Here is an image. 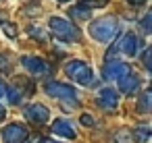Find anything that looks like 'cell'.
Here are the masks:
<instances>
[{"label":"cell","mask_w":152,"mask_h":143,"mask_svg":"<svg viewBox=\"0 0 152 143\" xmlns=\"http://www.w3.org/2000/svg\"><path fill=\"white\" fill-rule=\"evenodd\" d=\"M4 95H7V85H4L2 81H0V100H2Z\"/></svg>","instance_id":"603a6c76"},{"label":"cell","mask_w":152,"mask_h":143,"mask_svg":"<svg viewBox=\"0 0 152 143\" xmlns=\"http://www.w3.org/2000/svg\"><path fill=\"white\" fill-rule=\"evenodd\" d=\"M50 31L54 38L63 40V42H77L79 40V29L63 17H52L50 19Z\"/></svg>","instance_id":"7a4b0ae2"},{"label":"cell","mask_w":152,"mask_h":143,"mask_svg":"<svg viewBox=\"0 0 152 143\" xmlns=\"http://www.w3.org/2000/svg\"><path fill=\"white\" fill-rule=\"evenodd\" d=\"M144 64H146V69H150V50H146V54H144Z\"/></svg>","instance_id":"7402d4cb"},{"label":"cell","mask_w":152,"mask_h":143,"mask_svg":"<svg viewBox=\"0 0 152 143\" xmlns=\"http://www.w3.org/2000/svg\"><path fill=\"white\" fill-rule=\"evenodd\" d=\"M117 33H119V21L115 17H104L90 25V35L102 44H108L110 40H115Z\"/></svg>","instance_id":"6da1fadb"},{"label":"cell","mask_w":152,"mask_h":143,"mask_svg":"<svg viewBox=\"0 0 152 143\" xmlns=\"http://www.w3.org/2000/svg\"><path fill=\"white\" fill-rule=\"evenodd\" d=\"M52 135H58L65 139H75V129L69 122V118H58L52 122Z\"/></svg>","instance_id":"8fae6325"},{"label":"cell","mask_w":152,"mask_h":143,"mask_svg":"<svg viewBox=\"0 0 152 143\" xmlns=\"http://www.w3.org/2000/svg\"><path fill=\"white\" fill-rule=\"evenodd\" d=\"M108 2V0H81V6L92 11V9H98V6H104Z\"/></svg>","instance_id":"2e32d148"},{"label":"cell","mask_w":152,"mask_h":143,"mask_svg":"<svg viewBox=\"0 0 152 143\" xmlns=\"http://www.w3.org/2000/svg\"><path fill=\"white\" fill-rule=\"evenodd\" d=\"M0 29H4L9 38H15V35H17V29H15V25L7 23V21H2V23H0Z\"/></svg>","instance_id":"ac0fdd59"},{"label":"cell","mask_w":152,"mask_h":143,"mask_svg":"<svg viewBox=\"0 0 152 143\" xmlns=\"http://www.w3.org/2000/svg\"><path fill=\"white\" fill-rule=\"evenodd\" d=\"M25 116H27L31 122L42 124V122H46V120L50 118V110H48L46 106H42V104H31V106L25 108Z\"/></svg>","instance_id":"30bf717a"},{"label":"cell","mask_w":152,"mask_h":143,"mask_svg":"<svg viewBox=\"0 0 152 143\" xmlns=\"http://www.w3.org/2000/svg\"><path fill=\"white\" fill-rule=\"evenodd\" d=\"M42 143H58V141H52V139H44Z\"/></svg>","instance_id":"484cf974"},{"label":"cell","mask_w":152,"mask_h":143,"mask_svg":"<svg viewBox=\"0 0 152 143\" xmlns=\"http://www.w3.org/2000/svg\"><path fill=\"white\" fill-rule=\"evenodd\" d=\"M135 137L140 141H148V126H137L135 129Z\"/></svg>","instance_id":"d6986e66"},{"label":"cell","mask_w":152,"mask_h":143,"mask_svg":"<svg viewBox=\"0 0 152 143\" xmlns=\"http://www.w3.org/2000/svg\"><path fill=\"white\" fill-rule=\"evenodd\" d=\"M142 25H144V31L148 33V31H150V15H146V19L142 21Z\"/></svg>","instance_id":"ffe728a7"},{"label":"cell","mask_w":152,"mask_h":143,"mask_svg":"<svg viewBox=\"0 0 152 143\" xmlns=\"http://www.w3.org/2000/svg\"><path fill=\"white\" fill-rule=\"evenodd\" d=\"M137 108H140L142 112H148V110H150V91H144V93H142Z\"/></svg>","instance_id":"e0dca14e"},{"label":"cell","mask_w":152,"mask_h":143,"mask_svg":"<svg viewBox=\"0 0 152 143\" xmlns=\"http://www.w3.org/2000/svg\"><path fill=\"white\" fill-rule=\"evenodd\" d=\"M46 93H48V95H52V98H56V100H63V102H73V104H77V91H75L71 85H67V83L50 81V83L46 85Z\"/></svg>","instance_id":"277c9868"},{"label":"cell","mask_w":152,"mask_h":143,"mask_svg":"<svg viewBox=\"0 0 152 143\" xmlns=\"http://www.w3.org/2000/svg\"><path fill=\"white\" fill-rule=\"evenodd\" d=\"M115 141L117 143H133V133H129V131H119L117 133V137H115Z\"/></svg>","instance_id":"9a60e30c"},{"label":"cell","mask_w":152,"mask_h":143,"mask_svg":"<svg viewBox=\"0 0 152 143\" xmlns=\"http://www.w3.org/2000/svg\"><path fill=\"white\" fill-rule=\"evenodd\" d=\"M129 75V66L125 64V62H110V64H106L104 66V77L108 79V81H121V79H125Z\"/></svg>","instance_id":"ba28073f"},{"label":"cell","mask_w":152,"mask_h":143,"mask_svg":"<svg viewBox=\"0 0 152 143\" xmlns=\"http://www.w3.org/2000/svg\"><path fill=\"white\" fill-rule=\"evenodd\" d=\"M4 114H7V110H4V106H2V104H0V120L4 118Z\"/></svg>","instance_id":"cb8c5ba5"},{"label":"cell","mask_w":152,"mask_h":143,"mask_svg":"<svg viewBox=\"0 0 152 143\" xmlns=\"http://www.w3.org/2000/svg\"><path fill=\"white\" fill-rule=\"evenodd\" d=\"M98 106L104 108V110H115L119 106V93L113 87H104L98 93Z\"/></svg>","instance_id":"9c48e42d"},{"label":"cell","mask_w":152,"mask_h":143,"mask_svg":"<svg viewBox=\"0 0 152 143\" xmlns=\"http://www.w3.org/2000/svg\"><path fill=\"white\" fill-rule=\"evenodd\" d=\"M81 122H83V124H90V126L94 124V120H92V116H90V114H83V116H81Z\"/></svg>","instance_id":"44dd1931"},{"label":"cell","mask_w":152,"mask_h":143,"mask_svg":"<svg viewBox=\"0 0 152 143\" xmlns=\"http://www.w3.org/2000/svg\"><path fill=\"white\" fill-rule=\"evenodd\" d=\"M137 48H140V38H137L135 33H125V35H121V40H119L117 46H115V50L121 52V54H125V56H135V54H137Z\"/></svg>","instance_id":"8992f818"},{"label":"cell","mask_w":152,"mask_h":143,"mask_svg":"<svg viewBox=\"0 0 152 143\" xmlns=\"http://www.w3.org/2000/svg\"><path fill=\"white\" fill-rule=\"evenodd\" d=\"M58 2H67V0H58Z\"/></svg>","instance_id":"4316f807"},{"label":"cell","mask_w":152,"mask_h":143,"mask_svg":"<svg viewBox=\"0 0 152 143\" xmlns=\"http://www.w3.org/2000/svg\"><path fill=\"white\" fill-rule=\"evenodd\" d=\"M21 64L36 77H44L50 73V64L44 60V58H38V56H23L21 58Z\"/></svg>","instance_id":"5b68a950"},{"label":"cell","mask_w":152,"mask_h":143,"mask_svg":"<svg viewBox=\"0 0 152 143\" xmlns=\"http://www.w3.org/2000/svg\"><path fill=\"white\" fill-rule=\"evenodd\" d=\"M25 139H27V129L19 122H13L2 131V141L4 143H23Z\"/></svg>","instance_id":"52a82bcc"},{"label":"cell","mask_w":152,"mask_h":143,"mask_svg":"<svg viewBox=\"0 0 152 143\" xmlns=\"http://www.w3.org/2000/svg\"><path fill=\"white\" fill-rule=\"evenodd\" d=\"M65 73H67L69 79H71L73 83H77V85H83V87H86V85H92L94 75H92L90 64L83 62V60H71V62H67Z\"/></svg>","instance_id":"3957f363"},{"label":"cell","mask_w":152,"mask_h":143,"mask_svg":"<svg viewBox=\"0 0 152 143\" xmlns=\"http://www.w3.org/2000/svg\"><path fill=\"white\" fill-rule=\"evenodd\" d=\"M27 81H17L15 85H11V87H7V95H9V100L13 102V104H19L23 98H25V91H27V85H25Z\"/></svg>","instance_id":"7c38bea8"},{"label":"cell","mask_w":152,"mask_h":143,"mask_svg":"<svg viewBox=\"0 0 152 143\" xmlns=\"http://www.w3.org/2000/svg\"><path fill=\"white\" fill-rule=\"evenodd\" d=\"M71 17L86 21V19H90V17H92V13H90L88 9H83V6H75V9H71Z\"/></svg>","instance_id":"5bb4252c"},{"label":"cell","mask_w":152,"mask_h":143,"mask_svg":"<svg viewBox=\"0 0 152 143\" xmlns=\"http://www.w3.org/2000/svg\"><path fill=\"white\" fill-rule=\"evenodd\" d=\"M119 89H121L123 93H135V91L140 89V79H137V77H133V75L129 73L125 79H121V81H119Z\"/></svg>","instance_id":"4fadbf2b"},{"label":"cell","mask_w":152,"mask_h":143,"mask_svg":"<svg viewBox=\"0 0 152 143\" xmlns=\"http://www.w3.org/2000/svg\"><path fill=\"white\" fill-rule=\"evenodd\" d=\"M131 4H142V2H146V0H129Z\"/></svg>","instance_id":"d4e9b609"}]
</instances>
